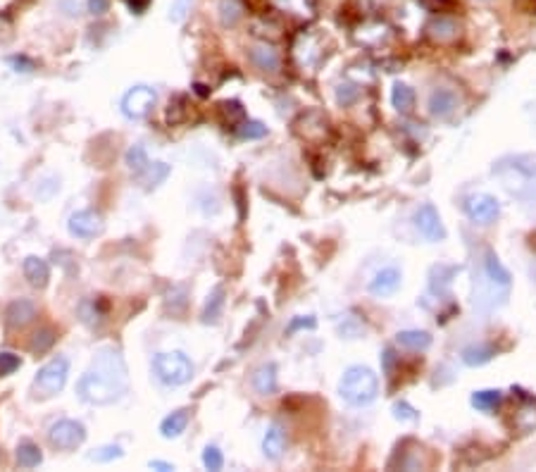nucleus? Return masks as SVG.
I'll list each match as a JSON object with an SVG mask.
<instances>
[{"label":"nucleus","instance_id":"f257e3e1","mask_svg":"<svg viewBox=\"0 0 536 472\" xmlns=\"http://www.w3.org/2000/svg\"><path fill=\"white\" fill-rule=\"evenodd\" d=\"M129 370L124 356L115 346H103L96 351L93 363L76 382V396L89 405H110L127 393Z\"/></svg>","mask_w":536,"mask_h":472},{"label":"nucleus","instance_id":"f03ea898","mask_svg":"<svg viewBox=\"0 0 536 472\" xmlns=\"http://www.w3.org/2000/svg\"><path fill=\"white\" fill-rule=\"evenodd\" d=\"M338 393L353 408L370 405L379 396V377L367 365H350L346 367L341 379H338Z\"/></svg>","mask_w":536,"mask_h":472},{"label":"nucleus","instance_id":"7ed1b4c3","mask_svg":"<svg viewBox=\"0 0 536 472\" xmlns=\"http://www.w3.org/2000/svg\"><path fill=\"white\" fill-rule=\"evenodd\" d=\"M193 372L195 367L191 363V358L181 351L158 353V356L153 358V375L165 386H184L186 382H191Z\"/></svg>","mask_w":536,"mask_h":472},{"label":"nucleus","instance_id":"20e7f679","mask_svg":"<svg viewBox=\"0 0 536 472\" xmlns=\"http://www.w3.org/2000/svg\"><path fill=\"white\" fill-rule=\"evenodd\" d=\"M69 377V360L57 356L48 360L34 377V393L38 398H53L55 393H60L67 384Z\"/></svg>","mask_w":536,"mask_h":472},{"label":"nucleus","instance_id":"39448f33","mask_svg":"<svg viewBox=\"0 0 536 472\" xmlns=\"http://www.w3.org/2000/svg\"><path fill=\"white\" fill-rule=\"evenodd\" d=\"M155 103H158L155 89L146 86V84H139V86H132L127 94H124L120 108L127 120H143V117L150 115V110L155 108Z\"/></svg>","mask_w":536,"mask_h":472},{"label":"nucleus","instance_id":"423d86ee","mask_svg":"<svg viewBox=\"0 0 536 472\" xmlns=\"http://www.w3.org/2000/svg\"><path fill=\"white\" fill-rule=\"evenodd\" d=\"M86 439V427L76 420H57L48 429V444L57 451H74Z\"/></svg>","mask_w":536,"mask_h":472},{"label":"nucleus","instance_id":"0eeeda50","mask_svg":"<svg viewBox=\"0 0 536 472\" xmlns=\"http://www.w3.org/2000/svg\"><path fill=\"white\" fill-rule=\"evenodd\" d=\"M465 215L474 225H494L501 215V203L491 193H472L465 201Z\"/></svg>","mask_w":536,"mask_h":472},{"label":"nucleus","instance_id":"6e6552de","mask_svg":"<svg viewBox=\"0 0 536 472\" xmlns=\"http://www.w3.org/2000/svg\"><path fill=\"white\" fill-rule=\"evenodd\" d=\"M67 229L76 239H96L106 229V220L98 210H76L67 222Z\"/></svg>","mask_w":536,"mask_h":472},{"label":"nucleus","instance_id":"1a4fd4ad","mask_svg":"<svg viewBox=\"0 0 536 472\" xmlns=\"http://www.w3.org/2000/svg\"><path fill=\"white\" fill-rule=\"evenodd\" d=\"M415 227H417V232L424 236V239L431 241V244L446 239V227H443V222H441L439 210L431 206V203H424V206L417 208Z\"/></svg>","mask_w":536,"mask_h":472},{"label":"nucleus","instance_id":"9d476101","mask_svg":"<svg viewBox=\"0 0 536 472\" xmlns=\"http://www.w3.org/2000/svg\"><path fill=\"white\" fill-rule=\"evenodd\" d=\"M481 272H484V279H486L491 286L498 288V291H503V293H508V291H510V284H513V277H510L508 267L503 265L501 258L491 251V248H486V251H484Z\"/></svg>","mask_w":536,"mask_h":472},{"label":"nucleus","instance_id":"9b49d317","mask_svg":"<svg viewBox=\"0 0 536 472\" xmlns=\"http://www.w3.org/2000/svg\"><path fill=\"white\" fill-rule=\"evenodd\" d=\"M401 284H403V274H401V270L398 267H394V265H389V267H382L375 277L370 279V293L375 298H391L394 293L401 288Z\"/></svg>","mask_w":536,"mask_h":472},{"label":"nucleus","instance_id":"f8f14e48","mask_svg":"<svg viewBox=\"0 0 536 472\" xmlns=\"http://www.w3.org/2000/svg\"><path fill=\"white\" fill-rule=\"evenodd\" d=\"M460 108V98L453 89H434L429 96V113L436 120H448V117L455 115V110Z\"/></svg>","mask_w":536,"mask_h":472},{"label":"nucleus","instance_id":"ddd939ff","mask_svg":"<svg viewBox=\"0 0 536 472\" xmlns=\"http://www.w3.org/2000/svg\"><path fill=\"white\" fill-rule=\"evenodd\" d=\"M38 315V308L31 298H17L12 300L8 305V310H5V322H8L10 330H24V327H29L31 322L36 320Z\"/></svg>","mask_w":536,"mask_h":472},{"label":"nucleus","instance_id":"4468645a","mask_svg":"<svg viewBox=\"0 0 536 472\" xmlns=\"http://www.w3.org/2000/svg\"><path fill=\"white\" fill-rule=\"evenodd\" d=\"M248 55H251L253 67L260 72H279V67H282L279 50L270 43H255Z\"/></svg>","mask_w":536,"mask_h":472},{"label":"nucleus","instance_id":"2eb2a0df","mask_svg":"<svg viewBox=\"0 0 536 472\" xmlns=\"http://www.w3.org/2000/svg\"><path fill=\"white\" fill-rule=\"evenodd\" d=\"M286 451V429L279 422H272L263 437V454L270 461H282Z\"/></svg>","mask_w":536,"mask_h":472},{"label":"nucleus","instance_id":"dca6fc26","mask_svg":"<svg viewBox=\"0 0 536 472\" xmlns=\"http://www.w3.org/2000/svg\"><path fill=\"white\" fill-rule=\"evenodd\" d=\"M251 386L255 389V393H260V396H272V393H277V386H279V379H277V365H274V363H265V365H260L258 370L253 372V377H251Z\"/></svg>","mask_w":536,"mask_h":472},{"label":"nucleus","instance_id":"f3484780","mask_svg":"<svg viewBox=\"0 0 536 472\" xmlns=\"http://www.w3.org/2000/svg\"><path fill=\"white\" fill-rule=\"evenodd\" d=\"M22 270H24V277H27V281L31 286H36V288L48 286L50 267L43 258H38V255H27L24 262H22Z\"/></svg>","mask_w":536,"mask_h":472},{"label":"nucleus","instance_id":"a211bd4d","mask_svg":"<svg viewBox=\"0 0 536 472\" xmlns=\"http://www.w3.org/2000/svg\"><path fill=\"white\" fill-rule=\"evenodd\" d=\"M188 420H191V410H186V408H179V410L169 412V415L160 422V434L165 439L181 437L188 427Z\"/></svg>","mask_w":536,"mask_h":472},{"label":"nucleus","instance_id":"6ab92c4d","mask_svg":"<svg viewBox=\"0 0 536 472\" xmlns=\"http://www.w3.org/2000/svg\"><path fill=\"white\" fill-rule=\"evenodd\" d=\"M427 31H429V36L434 38V41L446 43V41H453V38L457 36L460 26H457L455 19H450V17H434L429 22Z\"/></svg>","mask_w":536,"mask_h":472},{"label":"nucleus","instance_id":"aec40b11","mask_svg":"<svg viewBox=\"0 0 536 472\" xmlns=\"http://www.w3.org/2000/svg\"><path fill=\"white\" fill-rule=\"evenodd\" d=\"M396 344L408 351H427L431 346V334L424 330H405L396 334Z\"/></svg>","mask_w":536,"mask_h":472},{"label":"nucleus","instance_id":"412c9836","mask_svg":"<svg viewBox=\"0 0 536 472\" xmlns=\"http://www.w3.org/2000/svg\"><path fill=\"white\" fill-rule=\"evenodd\" d=\"M244 12H246V5L244 0H219L217 3V15H219V22L222 26H236L241 19H244Z\"/></svg>","mask_w":536,"mask_h":472},{"label":"nucleus","instance_id":"4be33fe9","mask_svg":"<svg viewBox=\"0 0 536 472\" xmlns=\"http://www.w3.org/2000/svg\"><path fill=\"white\" fill-rule=\"evenodd\" d=\"M494 356H496V351H494V346H489V344H472V346H467V349H462V353H460L462 363H465L467 367L486 365Z\"/></svg>","mask_w":536,"mask_h":472},{"label":"nucleus","instance_id":"5701e85b","mask_svg":"<svg viewBox=\"0 0 536 472\" xmlns=\"http://www.w3.org/2000/svg\"><path fill=\"white\" fill-rule=\"evenodd\" d=\"M391 103L401 115H410L415 110V91L408 84H396L391 91Z\"/></svg>","mask_w":536,"mask_h":472},{"label":"nucleus","instance_id":"b1692460","mask_svg":"<svg viewBox=\"0 0 536 472\" xmlns=\"http://www.w3.org/2000/svg\"><path fill=\"white\" fill-rule=\"evenodd\" d=\"M17 463H19V468H24V470H31V468H38V465L43 463V454H41V449L34 444V442H22L17 446Z\"/></svg>","mask_w":536,"mask_h":472},{"label":"nucleus","instance_id":"393cba45","mask_svg":"<svg viewBox=\"0 0 536 472\" xmlns=\"http://www.w3.org/2000/svg\"><path fill=\"white\" fill-rule=\"evenodd\" d=\"M136 176L143 184V189H155L169 176V165H165V162H148V167Z\"/></svg>","mask_w":536,"mask_h":472},{"label":"nucleus","instance_id":"a878e982","mask_svg":"<svg viewBox=\"0 0 536 472\" xmlns=\"http://www.w3.org/2000/svg\"><path fill=\"white\" fill-rule=\"evenodd\" d=\"M222 308H224V286H215L212 293L205 300V308H203V322L205 325L217 322Z\"/></svg>","mask_w":536,"mask_h":472},{"label":"nucleus","instance_id":"bb28decb","mask_svg":"<svg viewBox=\"0 0 536 472\" xmlns=\"http://www.w3.org/2000/svg\"><path fill=\"white\" fill-rule=\"evenodd\" d=\"M503 393L498 389H484V391H474L472 393V405L481 412H491L501 405Z\"/></svg>","mask_w":536,"mask_h":472},{"label":"nucleus","instance_id":"cd10ccee","mask_svg":"<svg viewBox=\"0 0 536 472\" xmlns=\"http://www.w3.org/2000/svg\"><path fill=\"white\" fill-rule=\"evenodd\" d=\"M55 337L57 334L50 330V327H43V330H38L34 337H31V344H29V349L34 351V353H45V351H50L53 349V344H55Z\"/></svg>","mask_w":536,"mask_h":472},{"label":"nucleus","instance_id":"c85d7f7f","mask_svg":"<svg viewBox=\"0 0 536 472\" xmlns=\"http://www.w3.org/2000/svg\"><path fill=\"white\" fill-rule=\"evenodd\" d=\"M148 153H146V148L143 146H132L127 150V167L132 169L134 174H141L143 169L148 167Z\"/></svg>","mask_w":536,"mask_h":472},{"label":"nucleus","instance_id":"c756f323","mask_svg":"<svg viewBox=\"0 0 536 472\" xmlns=\"http://www.w3.org/2000/svg\"><path fill=\"white\" fill-rule=\"evenodd\" d=\"M124 456V451H122V446H117V444H108V446H101V449H93L89 454V461H93V463H113V461H117V458H122Z\"/></svg>","mask_w":536,"mask_h":472},{"label":"nucleus","instance_id":"7c9ffc66","mask_svg":"<svg viewBox=\"0 0 536 472\" xmlns=\"http://www.w3.org/2000/svg\"><path fill=\"white\" fill-rule=\"evenodd\" d=\"M236 134H239V139H246V141L263 139V136L267 134V127H265L263 122H258V120H248V122H244L236 129Z\"/></svg>","mask_w":536,"mask_h":472},{"label":"nucleus","instance_id":"2f4dec72","mask_svg":"<svg viewBox=\"0 0 536 472\" xmlns=\"http://www.w3.org/2000/svg\"><path fill=\"white\" fill-rule=\"evenodd\" d=\"M203 465H205V470H212V472L224 468V456H222L217 446H205V451H203Z\"/></svg>","mask_w":536,"mask_h":472},{"label":"nucleus","instance_id":"473e14b6","mask_svg":"<svg viewBox=\"0 0 536 472\" xmlns=\"http://www.w3.org/2000/svg\"><path fill=\"white\" fill-rule=\"evenodd\" d=\"M79 315H81V322L86 325H96L98 320H101V310L96 308V300L93 298H84L79 303Z\"/></svg>","mask_w":536,"mask_h":472},{"label":"nucleus","instance_id":"72a5a7b5","mask_svg":"<svg viewBox=\"0 0 536 472\" xmlns=\"http://www.w3.org/2000/svg\"><path fill=\"white\" fill-rule=\"evenodd\" d=\"M19 365H22V360H19V356H15V353L10 351L0 353V377H8L12 372H17Z\"/></svg>","mask_w":536,"mask_h":472},{"label":"nucleus","instance_id":"f704fd0d","mask_svg":"<svg viewBox=\"0 0 536 472\" xmlns=\"http://www.w3.org/2000/svg\"><path fill=\"white\" fill-rule=\"evenodd\" d=\"M191 5H193V0H174L172 3V8H169V22H184L186 19V15L191 12Z\"/></svg>","mask_w":536,"mask_h":472},{"label":"nucleus","instance_id":"c9c22d12","mask_svg":"<svg viewBox=\"0 0 536 472\" xmlns=\"http://www.w3.org/2000/svg\"><path fill=\"white\" fill-rule=\"evenodd\" d=\"M317 327V322H315V318H293L291 322H289V327H286V334H296L298 330H315Z\"/></svg>","mask_w":536,"mask_h":472},{"label":"nucleus","instance_id":"e433bc0d","mask_svg":"<svg viewBox=\"0 0 536 472\" xmlns=\"http://www.w3.org/2000/svg\"><path fill=\"white\" fill-rule=\"evenodd\" d=\"M394 415H396L398 420H415V417H417L415 410L410 408L408 403H396V405H394Z\"/></svg>","mask_w":536,"mask_h":472},{"label":"nucleus","instance_id":"4c0bfd02","mask_svg":"<svg viewBox=\"0 0 536 472\" xmlns=\"http://www.w3.org/2000/svg\"><path fill=\"white\" fill-rule=\"evenodd\" d=\"M8 62L12 64V67H17V72H31L34 69V62L27 60V57H19V55L8 57Z\"/></svg>","mask_w":536,"mask_h":472},{"label":"nucleus","instance_id":"58836bf2","mask_svg":"<svg viewBox=\"0 0 536 472\" xmlns=\"http://www.w3.org/2000/svg\"><path fill=\"white\" fill-rule=\"evenodd\" d=\"M108 8H110V0H89L91 15H106Z\"/></svg>","mask_w":536,"mask_h":472},{"label":"nucleus","instance_id":"ea45409f","mask_svg":"<svg viewBox=\"0 0 536 472\" xmlns=\"http://www.w3.org/2000/svg\"><path fill=\"white\" fill-rule=\"evenodd\" d=\"M127 5H129V10H132L134 15H143L146 8L150 5V0H127Z\"/></svg>","mask_w":536,"mask_h":472},{"label":"nucleus","instance_id":"a19ab883","mask_svg":"<svg viewBox=\"0 0 536 472\" xmlns=\"http://www.w3.org/2000/svg\"><path fill=\"white\" fill-rule=\"evenodd\" d=\"M148 468L150 470H160V472H169V470H174V465L167 463V461H150Z\"/></svg>","mask_w":536,"mask_h":472},{"label":"nucleus","instance_id":"79ce46f5","mask_svg":"<svg viewBox=\"0 0 536 472\" xmlns=\"http://www.w3.org/2000/svg\"><path fill=\"white\" fill-rule=\"evenodd\" d=\"M477 3H489V0H477Z\"/></svg>","mask_w":536,"mask_h":472}]
</instances>
